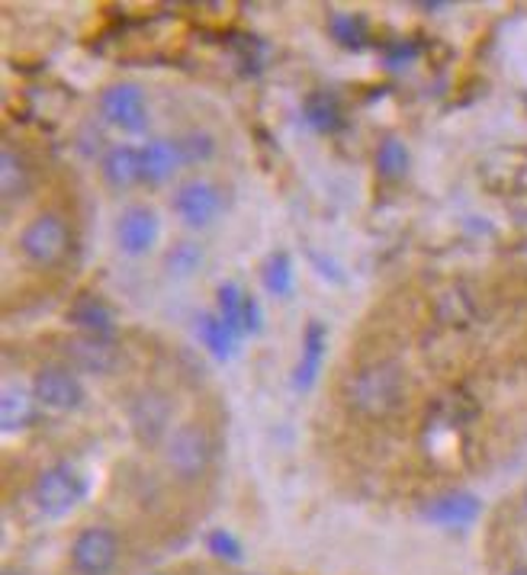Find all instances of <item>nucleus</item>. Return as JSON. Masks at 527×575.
Here are the masks:
<instances>
[{"instance_id":"nucleus-1","label":"nucleus","mask_w":527,"mask_h":575,"mask_svg":"<svg viewBox=\"0 0 527 575\" xmlns=\"http://www.w3.org/2000/svg\"><path fill=\"white\" fill-rule=\"evenodd\" d=\"M409 399V383L406 370L396 360H374L364 364L357 374L345 379V403L351 405L364 418H392L406 408Z\"/></svg>"},{"instance_id":"nucleus-2","label":"nucleus","mask_w":527,"mask_h":575,"mask_svg":"<svg viewBox=\"0 0 527 575\" xmlns=\"http://www.w3.org/2000/svg\"><path fill=\"white\" fill-rule=\"evenodd\" d=\"M165 463L180 483H197L203 479L209 463H212V440L209 432L197 422H187L171 432L168 447H165Z\"/></svg>"},{"instance_id":"nucleus-3","label":"nucleus","mask_w":527,"mask_h":575,"mask_svg":"<svg viewBox=\"0 0 527 575\" xmlns=\"http://www.w3.org/2000/svg\"><path fill=\"white\" fill-rule=\"evenodd\" d=\"M84 495H88V483H84L81 473H78L74 466H68V463L49 466V469L36 479V486H32V498H36L39 512L49 515V518H64V515H71V512L84 502Z\"/></svg>"},{"instance_id":"nucleus-4","label":"nucleus","mask_w":527,"mask_h":575,"mask_svg":"<svg viewBox=\"0 0 527 575\" xmlns=\"http://www.w3.org/2000/svg\"><path fill=\"white\" fill-rule=\"evenodd\" d=\"M20 251L36 267H56L71 251V229L59 212L36 216L27 229L20 231Z\"/></svg>"},{"instance_id":"nucleus-5","label":"nucleus","mask_w":527,"mask_h":575,"mask_svg":"<svg viewBox=\"0 0 527 575\" xmlns=\"http://www.w3.org/2000/svg\"><path fill=\"white\" fill-rule=\"evenodd\" d=\"M119 563V537L110 527H84L71 544V566L78 575H110Z\"/></svg>"},{"instance_id":"nucleus-6","label":"nucleus","mask_w":527,"mask_h":575,"mask_svg":"<svg viewBox=\"0 0 527 575\" xmlns=\"http://www.w3.org/2000/svg\"><path fill=\"white\" fill-rule=\"evenodd\" d=\"M32 396H36V403L42 405V408H49L56 415H64V412H74L78 405L84 403V386L74 376V370L49 364L32 379Z\"/></svg>"},{"instance_id":"nucleus-7","label":"nucleus","mask_w":527,"mask_h":575,"mask_svg":"<svg viewBox=\"0 0 527 575\" xmlns=\"http://www.w3.org/2000/svg\"><path fill=\"white\" fill-rule=\"evenodd\" d=\"M175 212L190 229H203L222 212V190L209 180H187L177 187Z\"/></svg>"},{"instance_id":"nucleus-8","label":"nucleus","mask_w":527,"mask_h":575,"mask_svg":"<svg viewBox=\"0 0 527 575\" xmlns=\"http://www.w3.org/2000/svg\"><path fill=\"white\" fill-rule=\"evenodd\" d=\"M100 110H103V116H107L113 126L126 129V132H142V129H146L148 107L146 93H142V87L139 85L122 81V85L107 87V90L100 93Z\"/></svg>"},{"instance_id":"nucleus-9","label":"nucleus","mask_w":527,"mask_h":575,"mask_svg":"<svg viewBox=\"0 0 527 575\" xmlns=\"http://www.w3.org/2000/svg\"><path fill=\"white\" fill-rule=\"evenodd\" d=\"M68 360L84 370V374L107 376L119 367V347L110 338H93V335H78L64 341Z\"/></svg>"},{"instance_id":"nucleus-10","label":"nucleus","mask_w":527,"mask_h":575,"mask_svg":"<svg viewBox=\"0 0 527 575\" xmlns=\"http://www.w3.org/2000/svg\"><path fill=\"white\" fill-rule=\"evenodd\" d=\"M479 512H483V505L469 492H447V495H438L425 505V518L438 527H454V531L469 527L479 518Z\"/></svg>"},{"instance_id":"nucleus-11","label":"nucleus","mask_w":527,"mask_h":575,"mask_svg":"<svg viewBox=\"0 0 527 575\" xmlns=\"http://www.w3.org/2000/svg\"><path fill=\"white\" fill-rule=\"evenodd\" d=\"M119 248L126 255H146L158 238V216L148 206H132L119 216L117 226Z\"/></svg>"},{"instance_id":"nucleus-12","label":"nucleus","mask_w":527,"mask_h":575,"mask_svg":"<svg viewBox=\"0 0 527 575\" xmlns=\"http://www.w3.org/2000/svg\"><path fill=\"white\" fill-rule=\"evenodd\" d=\"M129 418H132L136 437L146 440V444H155V440H161L165 428L171 425V403L161 393H146V396H139L132 403Z\"/></svg>"},{"instance_id":"nucleus-13","label":"nucleus","mask_w":527,"mask_h":575,"mask_svg":"<svg viewBox=\"0 0 527 575\" xmlns=\"http://www.w3.org/2000/svg\"><path fill=\"white\" fill-rule=\"evenodd\" d=\"M325 347H328V331H325V325L322 321H309L306 331H302V354H299V364H296L294 370L296 389H309V386L316 383V376L322 374Z\"/></svg>"},{"instance_id":"nucleus-14","label":"nucleus","mask_w":527,"mask_h":575,"mask_svg":"<svg viewBox=\"0 0 527 575\" xmlns=\"http://www.w3.org/2000/svg\"><path fill=\"white\" fill-rule=\"evenodd\" d=\"M68 321L74 328H81L84 335H93V338H110L113 328H117V318L110 313V306L100 299V296H78L71 306H68Z\"/></svg>"},{"instance_id":"nucleus-15","label":"nucleus","mask_w":527,"mask_h":575,"mask_svg":"<svg viewBox=\"0 0 527 575\" xmlns=\"http://www.w3.org/2000/svg\"><path fill=\"white\" fill-rule=\"evenodd\" d=\"M39 418V403L30 389L17 386V383H7L3 386V396H0V422H3V432H27L36 425Z\"/></svg>"},{"instance_id":"nucleus-16","label":"nucleus","mask_w":527,"mask_h":575,"mask_svg":"<svg viewBox=\"0 0 527 575\" xmlns=\"http://www.w3.org/2000/svg\"><path fill=\"white\" fill-rule=\"evenodd\" d=\"M103 177H107V184L117 187V190H126V187L146 180V177H142V148H132V145H117V148H110L107 158H103Z\"/></svg>"},{"instance_id":"nucleus-17","label":"nucleus","mask_w":527,"mask_h":575,"mask_svg":"<svg viewBox=\"0 0 527 575\" xmlns=\"http://www.w3.org/2000/svg\"><path fill=\"white\" fill-rule=\"evenodd\" d=\"M0 190H3V202L23 200L32 190V171L27 165V158L20 151H13L10 145L0 155Z\"/></svg>"},{"instance_id":"nucleus-18","label":"nucleus","mask_w":527,"mask_h":575,"mask_svg":"<svg viewBox=\"0 0 527 575\" xmlns=\"http://www.w3.org/2000/svg\"><path fill=\"white\" fill-rule=\"evenodd\" d=\"M180 161H183V158H180L177 142H168V139H151V142L142 148V177H146V184L158 187V184L171 180V174L177 171V165H180Z\"/></svg>"},{"instance_id":"nucleus-19","label":"nucleus","mask_w":527,"mask_h":575,"mask_svg":"<svg viewBox=\"0 0 527 575\" xmlns=\"http://www.w3.org/2000/svg\"><path fill=\"white\" fill-rule=\"evenodd\" d=\"M306 122L316 132H338L345 126V113H341V100L328 90H316L306 97Z\"/></svg>"},{"instance_id":"nucleus-20","label":"nucleus","mask_w":527,"mask_h":575,"mask_svg":"<svg viewBox=\"0 0 527 575\" xmlns=\"http://www.w3.org/2000/svg\"><path fill=\"white\" fill-rule=\"evenodd\" d=\"M261 280L267 293L274 296H287L294 289V264H290V255L287 251H277L261 264Z\"/></svg>"},{"instance_id":"nucleus-21","label":"nucleus","mask_w":527,"mask_h":575,"mask_svg":"<svg viewBox=\"0 0 527 575\" xmlns=\"http://www.w3.org/2000/svg\"><path fill=\"white\" fill-rule=\"evenodd\" d=\"M200 338H203L206 350H212L219 360H226L235 350V341H238V335L219 316L200 318Z\"/></svg>"},{"instance_id":"nucleus-22","label":"nucleus","mask_w":527,"mask_h":575,"mask_svg":"<svg viewBox=\"0 0 527 575\" xmlns=\"http://www.w3.org/2000/svg\"><path fill=\"white\" fill-rule=\"evenodd\" d=\"M328 32L335 42H341L345 49H360L367 42V20L360 13H331Z\"/></svg>"},{"instance_id":"nucleus-23","label":"nucleus","mask_w":527,"mask_h":575,"mask_svg":"<svg viewBox=\"0 0 527 575\" xmlns=\"http://www.w3.org/2000/svg\"><path fill=\"white\" fill-rule=\"evenodd\" d=\"M377 171H380L382 180H399L409 171V148L399 139H386L377 148Z\"/></svg>"},{"instance_id":"nucleus-24","label":"nucleus","mask_w":527,"mask_h":575,"mask_svg":"<svg viewBox=\"0 0 527 575\" xmlns=\"http://www.w3.org/2000/svg\"><path fill=\"white\" fill-rule=\"evenodd\" d=\"M216 296H219V318L232 328L235 335H241L245 331V293L235 284H222Z\"/></svg>"},{"instance_id":"nucleus-25","label":"nucleus","mask_w":527,"mask_h":575,"mask_svg":"<svg viewBox=\"0 0 527 575\" xmlns=\"http://www.w3.org/2000/svg\"><path fill=\"white\" fill-rule=\"evenodd\" d=\"M438 313L444 321L460 325V321H467L469 313H473V299H469L464 289H450V293L438 303Z\"/></svg>"},{"instance_id":"nucleus-26","label":"nucleus","mask_w":527,"mask_h":575,"mask_svg":"<svg viewBox=\"0 0 527 575\" xmlns=\"http://www.w3.org/2000/svg\"><path fill=\"white\" fill-rule=\"evenodd\" d=\"M177 148H180V158L187 165H200L206 158H212V151H216V145L206 132H190V136L177 139Z\"/></svg>"},{"instance_id":"nucleus-27","label":"nucleus","mask_w":527,"mask_h":575,"mask_svg":"<svg viewBox=\"0 0 527 575\" xmlns=\"http://www.w3.org/2000/svg\"><path fill=\"white\" fill-rule=\"evenodd\" d=\"M206 547H209V553L216 559H226V563H238L241 559V544L235 541L229 531H212L209 541H206Z\"/></svg>"},{"instance_id":"nucleus-28","label":"nucleus","mask_w":527,"mask_h":575,"mask_svg":"<svg viewBox=\"0 0 527 575\" xmlns=\"http://www.w3.org/2000/svg\"><path fill=\"white\" fill-rule=\"evenodd\" d=\"M200 264V248L197 245H175V251L168 255V267L175 270V274H190L193 267Z\"/></svg>"},{"instance_id":"nucleus-29","label":"nucleus","mask_w":527,"mask_h":575,"mask_svg":"<svg viewBox=\"0 0 527 575\" xmlns=\"http://www.w3.org/2000/svg\"><path fill=\"white\" fill-rule=\"evenodd\" d=\"M264 328V313L261 303L255 296H245V331H261Z\"/></svg>"},{"instance_id":"nucleus-30","label":"nucleus","mask_w":527,"mask_h":575,"mask_svg":"<svg viewBox=\"0 0 527 575\" xmlns=\"http://www.w3.org/2000/svg\"><path fill=\"white\" fill-rule=\"evenodd\" d=\"M415 52H418L415 46H409V42H399V46H392V49H389V65H402L406 58H415Z\"/></svg>"},{"instance_id":"nucleus-31","label":"nucleus","mask_w":527,"mask_h":575,"mask_svg":"<svg viewBox=\"0 0 527 575\" xmlns=\"http://www.w3.org/2000/svg\"><path fill=\"white\" fill-rule=\"evenodd\" d=\"M3 575H27V573H20V569H7Z\"/></svg>"},{"instance_id":"nucleus-32","label":"nucleus","mask_w":527,"mask_h":575,"mask_svg":"<svg viewBox=\"0 0 527 575\" xmlns=\"http://www.w3.org/2000/svg\"><path fill=\"white\" fill-rule=\"evenodd\" d=\"M511 575H527V569H518V573H511Z\"/></svg>"}]
</instances>
